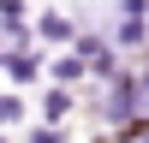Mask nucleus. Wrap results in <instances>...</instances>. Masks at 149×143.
<instances>
[{"instance_id": "obj_3", "label": "nucleus", "mask_w": 149, "mask_h": 143, "mask_svg": "<svg viewBox=\"0 0 149 143\" xmlns=\"http://www.w3.org/2000/svg\"><path fill=\"white\" fill-rule=\"evenodd\" d=\"M125 143H149V125H143V131H131V137H125Z\"/></svg>"}, {"instance_id": "obj_1", "label": "nucleus", "mask_w": 149, "mask_h": 143, "mask_svg": "<svg viewBox=\"0 0 149 143\" xmlns=\"http://www.w3.org/2000/svg\"><path fill=\"white\" fill-rule=\"evenodd\" d=\"M6 72H12V78L24 83V78H30V72H36V60H30V54H12V60H6Z\"/></svg>"}, {"instance_id": "obj_2", "label": "nucleus", "mask_w": 149, "mask_h": 143, "mask_svg": "<svg viewBox=\"0 0 149 143\" xmlns=\"http://www.w3.org/2000/svg\"><path fill=\"white\" fill-rule=\"evenodd\" d=\"M12 119H18V101H12V95H0V125H12Z\"/></svg>"}]
</instances>
